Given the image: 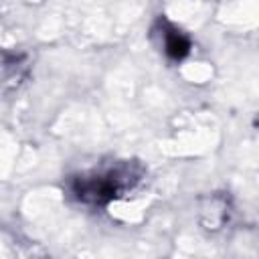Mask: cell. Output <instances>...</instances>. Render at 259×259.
Masks as SVG:
<instances>
[{"instance_id": "7a4b0ae2", "label": "cell", "mask_w": 259, "mask_h": 259, "mask_svg": "<svg viewBox=\"0 0 259 259\" xmlns=\"http://www.w3.org/2000/svg\"><path fill=\"white\" fill-rule=\"evenodd\" d=\"M164 47H166V53H168L172 59H182V57L188 53L190 42H188V38H186L180 30L168 28V30L164 32Z\"/></svg>"}, {"instance_id": "6da1fadb", "label": "cell", "mask_w": 259, "mask_h": 259, "mask_svg": "<svg viewBox=\"0 0 259 259\" xmlns=\"http://www.w3.org/2000/svg\"><path fill=\"white\" fill-rule=\"evenodd\" d=\"M119 192L117 174H97L91 178H79L75 184V194L87 202H105Z\"/></svg>"}]
</instances>
